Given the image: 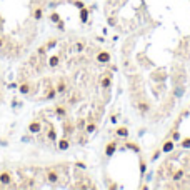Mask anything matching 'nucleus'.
I'll list each match as a JSON object with an SVG mask.
<instances>
[{"label":"nucleus","instance_id":"obj_4","mask_svg":"<svg viewBox=\"0 0 190 190\" xmlns=\"http://www.w3.org/2000/svg\"><path fill=\"white\" fill-rule=\"evenodd\" d=\"M75 130H77V127H75V124H73L72 120H65V118H63V135L70 137Z\"/></svg>","mask_w":190,"mask_h":190},{"label":"nucleus","instance_id":"obj_17","mask_svg":"<svg viewBox=\"0 0 190 190\" xmlns=\"http://www.w3.org/2000/svg\"><path fill=\"white\" fill-rule=\"evenodd\" d=\"M115 133H117L118 137H122V139H127V137H128V128H127L125 125H120V127H117Z\"/></svg>","mask_w":190,"mask_h":190},{"label":"nucleus","instance_id":"obj_33","mask_svg":"<svg viewBox=\"0 0 190 190\" xmlns=\"http://www.w3.org/2000/svg\"><path fill=\"white\" fill-rule=\"evenodd\" d=\"M188 108H190V105H188Z\"/></svg>","mask_w":190,"mask_h":190},{"label":"nucleus","instance_id":"obj_27","mask_svg":"<svg viewBox=\"0 0 190 190\" xmlns=\"http://www.w3.org/2000/svg\"><path fill=\"white\" fill-rule=\"evenodd\" d=\"M47 50H48V48H47V47H45V45H42V47H38V50H37V54H38V55H40V57H44V55H45V54H47Z\"/></svg>","mask_w":190,"mask_h":190},{"label":"nucleus","instance_id":"obj_21","mask_svg":"<svg viewBox=\"0 0 190 190\" xmlns=\"http://www.w3.org/2000/svg\"><path fill=\"white\" fill-rule=\"evenodd\" d=\"M73 50H75V52H83V50H85V42H83V40L75 42V45H73Z\"/></svg>","mask_w":190,"mask_h":190},{"label":"nucleus","instance_id":"obj_18","mask_svg":"<svg viewBox=\"0 0 190 190\" xmlns=\"http://www.w3.org/2000/svg\"><path fill=\"white\" fill-rule=\"evenodd\" d=\"M95 130H97V124H95L92 118H90V120H89V124L85 125V132L90 135V133H95Z\"/></svg>","mask_w":190,"mask_h":190},{"label":"nucleus","instance_id":"obj_11","mask_svg":"<svg viewBox=\"0 0 190 190\" xmlns=\"http://www.w3.org/2000/svg\"><path fill=\"white\" fill-rule=\"evenodd\" d=\"M32 89H33V85H32L30 82H23L22 85H19V92L22 95H29L32 92Z\"/></svg>","mask_w":190,"mask_h":190},{"label":"nucleus","instance_id":"obj_24","mask_svg":"<svg viewBox=\"0 0 190 190\" xmlns=\"http://www.w3.org/2000/svg\"><path fill=\"white\" fill-rule=\"evenodd\" d=\"M57 44H58V40L57 38H48L47 40V44H45V47L50 50V48H54V47H57Z\"/></svg>","mask_w":190,"mask_h":190},{"label":"nucleus","instance_id":"obj_29","mask_svg":"<svg viewBox=\"0 0 190 190\" xmlns=\"http://www.w3.org/2000/svg\"><path fill=\"white\" fill-rule=\"evenodd\" d=\"M140 174H145V160H140Z\"/></svg>","mask_w":190,"mask_h":190},{"label":"nucleus","instance_id":"obj_25","mask_svg":"<svg viewBox=\"0 0 190 190\" xmlns=\"http://www.w3.org/2000/svg\"><path fill=\"white\" fill-rule=\"evenodd\" d=\"M85 120H83V118H79V120H77V130H85Z\"/></svg>","mask_w":190,"mask_h":190},{"label":"nucleus","instance_id":"obj_28","mask_svg":"<svg viewBox=\"0 0 190 190\" xmlns=\"http://www.w3.org/2000/svg\"><path fill=\"white\" fill-rule=\"evenodd\" d=\"M180 145L184 147V149H188V147H190V137H188V139H184V140H182Z\"/></svg>","mask_w":190,"mask_h":190},{"label":"nucleus","instance_id":"obj_20","mask_svg":"<svg viewBox=\"0 0 190 190\" xmlns=\"http://www.w3.org/2000/svg\"><path fill=\"white\" fill-rule=\"evenodd\" d=\"M137 107H139V110L142 112V114H145V112H149L150 105H149V102H139V104H137Z\"/></svg>","mask_w":190,"mask_h":190},{"label":"nucleus","instance_id":"obj_1","mask_svg":"<svg viewBox=\"0 0 190 190\" xmlns=\"http://www.w3.org/2000/svg\"><path fill=\"white\" fill-rule=\"evenodd\" d=\"M45 180L50 185H57L60 182V175H58V170L55 167H48L47 172H45Z\"/></svg>","mask_w":190,"mask_h":190},{"label":"nucleus","instance_id":"obj_10","mask_svg":"<svg viewBox=\"0 0 190 190\" xmlns=\"http://www.w3.org/2000/svg\"><path fill=\"white\" fill-rule=\"evenodd\" d=\"M42 130V122L40 120H33L29 124V132L30 133H38Z\"/></svg>","mask_w":190,"mask_h":190},{"label":"nucleus","instance_id":"obj_7","mask_svg":"<svg viewBox=\"0 0 190 190\" xmlns=\"http://www.w3.org/2000/svg\"><path fill=\"white\" fill-rule=\"evenodd\" d=\"M115 150H117V142H115V140H110V142L105 145V155L112 157L115 153Z\"/></svg>","mask_w":190,"mask_h":190},{"label":"nucleus","instance_id":"obj_8","mask_svg":"<svg viewBox=\"0 0 190 190\" xmlns=\"http://www.w3.org/2000/svg\"><path fill=\"white\" fill-rule=\"evenodd\" d=\"M184 177H185L184 168H175L174 174H172V180H174V182H182V180H184Z\"/></svg>","mask_w":190,"mask_h":190},{"label":"nucleus","instance_id":"obj_14","mask_svg":"<svg viewBox=\"0 0 190 190\" xmlns=\"http://www.w3.org/2000/svg\"><path fill=\"white\" fill-rule=\"evenodd\" d=\"M174 149H175V142H174V140H165L164 145H162V152H164V153L172 152Z\"/></svg>","mask_w":190,"mask_h":190},{"label":"nucleus","instance_id":"obj_32","mask_svg":"<svg viewBox=\"0 0 190 190\" xmlns=\"http://www.w3.org/2000/svg\"><path fill=\"white\" fill-rule=\"evenodd\" d=\"M108 23H110V25H115V19H114V17H110V19H108Z\"/></svg>","mask_w":190,"mask_h":190},{"label":"nucleus","instance_id":"obj_22","mask_svg":"<svg viewBox=\"0 0 190 190\" xmlns=\"http://www.w3.org/2000/svg\"><path fill=\"white\" fill-rule=\"evenodd\" d=\"M55 95H57V90H55V85L54 87H48V92H47V95H45V100H50V98H54Z\"/></svg>","mask_w":190,"mask_h":190},{"label":"nucleus","instance_id":"obj_9","mask_svg":"<svg viewBox=\"0 0 190 190\" xmlns=\"http://www.w3.org/2000/svg\"><path fill=\"white\" fill-rule=\"evenodd\" d=\"M54 112L58 118H65L67 117V107L65 105H55L54 107Z\"/></svg>","mask_w":190,"mask_h":190},{"label":"nucleus","instance_id":"obj_30","mask_svg":"<svg viewBox=\"0 0 190 190\" xmlns=\"http://www.w3.org/2000/svg\"><path fill=\"white\" fill-rule=\"evenodd\" d=\"M172 137H174V140H178V139H180V133H178V132H174V133H172Z\"/></svg>","mask_w":190,"mask_h":190},{"label":"nucleus","instance_id":"obj_2","mask_svg":"<svg viewBox=\"0 0 190 190\" xmlns=\"http://www.w3.org/2000/svg\"><path fill=\"white\" fill-rule=\"evenodd\" d=\"M13 177L9 170H2L0 172V185L2 187H13Z\"/></svg>","mask_w":190,"mask_h":190},{"label":"nucleus","instance_id":"obj_15","mask_svg":"<svg viewBox=\"0 0 190 190\" xmlns=\"http://www.w3.org/2000/svg\"><path fill=\"white\" fill-rule=\"evenodd\" d=\"M60 65V55L55 54V55H50L48 57V67H52V69H55V67Z\"/></svg>","mask_w":190,"mask_h":190},{"label":"nucleus","instance_id":"obj_23","mask_svg":"<svg viewBox=\"0 0 190 190\" xmlns=\"http://www.w3.org/2000/svg\"><path fill=\"white\" fill-rule=\"evenodd\" d=\"M87 19H89V10H87L85 7H82V9H80V20H82V22H87Z\"/></svg>","mask_w":190,"mask_h":190},{"label":"nucleus","instance_id":"obj_3","mask_svg":"<svg viewBox=\"0 0 190 190\" xmlns=\"http://www.w3.org/2000/svg\"><path fill=\"white\" fill-rule=\"evenodd\" d=\"M112 79H114V75H112L110 72L102 73V79H100V89H104V90L110 89V85H112Z\"/></svg>","mask_w":190,"mask_h":190},{"label":"nucleus","instance_id":"obj_19","mask_svg":"<svg viewBox=\"0 0 190 190\" xmlns=\"http://www.w3.org/2000/svg\"><path fill=\"white\" fill-rule=\"evenodd\" d=\"M50 20H52V22H54V23H57V25L60 27V29H63L62 19H60V17H58V13H57V12H52V13H50Z\"/></svg>","mask_w":190,"mask_h":190},{"label":"nucleus","instance_id":"obj_16","mask_svg":"<svg viewBox=\"0 0 190 190\" xmlns=\"http://www.w3.org/2000/svg\"><path fill=\"white\" fill-rule=\"evenodd\" d=\"M47 139L50 142H57V132H55V128L50 124H48V128H47Z\"/></svg>","mask_w":190,"mask_h":190},{"label":"nucleus","instance_id":"obj_26","mask_svg":"<svg viewBox=\"0 0 190 190\" xmlns=\"http://www.w3.org/2000/svg\"><path fill=\"white\" fill-rule=\"evenodd\" d=\"M127 147H128L130 150H133V152H140V147L137 145V143H130V142H127Z\"/></svg>","mask_w":190,"mask_h":190},{"label":"nucleus","instance_id":"obj_13","mask_svg":"<svg viewBox=\"0 0 190 190\" xmlns=\"http://www.w3.org/2000/svg\"><path fill=\"white\" fill-rule=\"evenodd\" d=\"M57 147H58V150H69V147H70V139H67V135L63 137V139H60L57 142Z\"/></svg>","mask_w":190,"mask_h":190},{"label":"nucleus","instance_id":"obj_6","mask_svg":"<svg viewBox=\"0 0 190 190\" xmlns=\"http://www.w3.org/2000/svg\"><path fill=\"white\" fill-rule=\"evenodd\" d=\"M110 54H108V52L107 50H100V52H98V54H97V62L98 63H108V62H110Z\"/></svg>","mask_w":190,"mask_h":190},{"label":"nucleus","instance_id":"obj_5","mask_svg":"<svg viewBox=\"0 0 190 190\" xmlns=\"http://www.w3.org/2000/svg\"><path fill=\"white\" fill-rule=\"evenodd\" d=\"M32 19L35 20V22H40L42 19H44V7L42 5H37L32 9Z\"/></svg>","mask_w":190,"mask_h":190},{"label":"nucleus","instance_id":"obj_31","mask_svg":"<svg viewBox=\"0 0 190 190\" xmlns=\"http://www.w3.org/2000/svg\"><path fill=\"white\" fill-rule=\"evenodd\" d=\"M3 45H5V38L0 35V48H3Z\"/></svg>","mask_w":190,"mask_h":190},{"label":"nucleus","instance_id":"obj_12","mask_svg":"<svg viewBox=\"0 0 190 190\" xmlns=\"http://www.w3.org/2000/svg\"><path fill=\"white\" fill-rule=\"evenodd\" d=\"M67 82L63 79H58L57 80V83H55V90H57V93H63V92H67Z\"/></svg>","mask_w":190,"mask_h":190}]
</instances>
